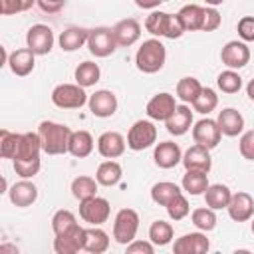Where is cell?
<instances>
[{"label":"cell","mask_w":254,"mask_h":254,"mask_svg":"<svg viewBox=\"0 0 254 254\" xmlns=\"http://www.w3.org/2000/svg\"><path fill=\"white\" fill-rule=\"evenodd\" d=\"M40 141H42V151L48 155H64L69 149V137H71V129L64 123H56V121H42L38 125Z\"/></svg>","instance_id":"obj_1"},{"label":"cell","mask_w":254,"mask_h":254,"mask_svg":"<svg viewBox=\"0 0 254 254\" xmlns=\"http://www.w3.org/2000/svg\"><path fill=\"white\" fill-rule=\"evenodd\" d=\"M165 60H167V50L163 42L157 38L145 40L135 54V65L143 73H157L159 69H163Z\"/></svg>","instance_id":"obj_2"},{"label":"cell","mask_w":254,"mask_h":254,"mask_svg":"<svg viewBox=\"0 0 254 254\" xmlns=\"http://www.w3.org/2000/svg\"><path fill=\"white\" fill-rule=\"evenodd\" d=\"M145 30L153 36H159V38H169V40H177L185 34L177 14H169V12H163V10H155L147 16L145 20Z\"/></svg>","instance_id":"obj_3"},{"label":"cell","mask_w":254,"mask_h":254,"mask_svg":"<svg viewBox=\"0 0 254 254\" xmlns=\"http://www.w3.org/2000/svg\"><path fill=\"white\" fill-rule=\"evenodd\" d=\"M89 101L83 87L77 83H60L52 91V103L60 109H81Z\"/></svg>","instance_id":"obj_4"},{"label":"cell","mask_w":254,"mask_h":254,"mask_svg":"<svg viewBox=\"0 0 254 254\" xmlns=\"http://www.w3.org/2000/svg\"><path fill=\"white\" fill-rule=\"evenodd\" d=\"M139 230V214L133 208H121L113 220V238L119 244H131Z\"/></svg>","instance_id":"obj_5"},{"label":"cell","mask_w":254,"mask_h":254,"mask_svg":"<svg viewBox=\"0 0 254 254\" xmlns=\"http://www.w3.org/2000/svg\"><path fill=\"white\" fill-rule=\"evenodd\" d=\"M155 141H157V127L153 125V121L147 119L135 121L127 133V147L131 151L149 149L151 145H155Z\"/></svg>","instance_id":"obj_6"},{"label":"cell","mask_w":254,"mask_h":254,"mask_svg":"<svg viewBox=\"0 0 254 254\" xmlns=\"http://www.w3.org/2000/svg\"><path fill=\"white\" fill-rule=\"evenodd\" d=\"M111 214V204L103 196H93L79 202V218L89 226H101Z\"/></svg>","instance_id":"obj_7"},{"label":"cell","mask_w":254,"mask_h":254,"mask_svg":"<svg viewBox=\"0 0 254 254\" xmlns=\"http://www.w3.org/2000/svg\"><path fill=\"white\" fill-rule=\"evenodd\" d=\"M87 48H89V52L95 58H107V56H111L119 48L117 42H115V36H113V28L99 26V28L89 30Z\"/></svg>","instance_id":"obj_8"},{"label":"cell","mask_w":254,"mask_h":254,"mask_svg":"<svg viewBox=\"0 0 254 254\" xmlns=\"http://www.w3.org/2000/svg\"><path fill=\"white\" fill-rule=\"evenodd\" d=\"M26 48L32 50L36 56H46L54 48V32L46 24H34L28 28L26 34Z\"/></svg>","instance_id":"obj_9"},{"label":"cell","mask_w":254,"mask_h":254,"mask_svg":"<svg viewBox=\"0 0 254 254\" xmlns=\"http://www.w3.org/2000/svg\"><path fill=\"white\" fill-rule=\"evenodd\" d=\"M220 137H222V133H220L218 123H216L214 119L202 117V119L196 121L194 127H192V141H194V145L204 147V149H208V151L214 149V147H218Z\"/></svg>","instance_id":"obj_10"},{"label":"cell","mask_w":254,"mask_h":254,"mask_svg":"<svg viewBox=\"0 0 254 254\" xmlns=\"http://www.w3.org/2000/svg\"><path fill=\"white\" fill-rule=\"evenodd\" d=\"M85 244V228L79 224L64 234H56L54 238V250L56 254H79Z\"/></svg>","instance_id":"obj_11"},{"label":"cell","mask_w":254,"mask_h":254,"mask_svg":"<svg viewBox=\"0 0 254 254\" xmlns=\"http://www.w3.org/2000/svg\"><path fill=\"white\" fill-rule=\"evenodd\" d=\"M177 109V101H175V95L167 93V91H161L157 95H153L149 101H147V115L149 119L153 121H167Z\"/></svg>","instance_id":"obj_12"},{"label":"cell","mask_w":254,"mask_h":254,"mask_svg":"<svg viewBox=\"0 0 254 254\" xmlns=\"http://www.w3.org/2000/svg\"><path fill=\"white\" fill-rule=\"evenodd\" d=\"M210 242L204 232H189L173 242V254H206Z\"/></svg>","instance_id":"obj_13"},{"label":"cell","mask_w":254,"mask_h":254,"mask_svg":"<svg viewBox=\"0 0 254 254\" xmlns=\"http://www.w3.org/2000/svg\"><path fill=\"white\" fill-rule=\"evenodd\" d=\"M220 60L228 69H240L250 62V48L244 42L232 40L228 44H224L222 52H220Z\"/></svg>","instance_id":"obj_14"},{"label":"cell","mask_w":254,"mask_h":254,"mask_svg":"<svg viewBox=\"0 0 254 254\" xmlns=\"http://www.w3.org/2000/svg\"><path fill=\"white\" fill-rule=\"evenodd\" d=\"M87 105H89L91 115L105 119V117H111L117 111V97L109 89H99V91H95V93L89 95Z\"/></svg>","instance_id":"obj_15"},{"label":"cell","mask_w":254,"mask_h":254,"mask_svg":"<svg viewBox=\"0 0 254 254\" xmlns=\"http://www.w3.org/2000/svg\"><path fill=\"white\" fill-rule=\"evenodd\" d=\"M125 147H127V141L121 133L117 131H105L99 135L97 139V151L101 157H105L107 161H113L117 157H121L125 153Z\"/></svg>","instance_id":"obj_16"},{"label":"cell","mask_w":254,"mask_h":254,"mask_svg":"<svg viewBox=\"0 0 254 254\" xmlns=\"http://www.w3.org/2000/svg\"><path fill=\"white\" fill-rule=\"evenodd\" d=\"M228 216L236 222H246L252 218L254 214V198L244 192V190H238V192H232V198H230V204H228Z\"/></svg>","instance_id":"obj_17"},{"label":"cell","mask_w":254,"mask_h":254,"mask_svg":"<svg viewBox=\"0 0 254 254\" xmlns=\"http://www.w3.org/2000/svg\"><path fill=\"white\" fill-rule=\"evenodd\" d=\"M153 159H155L157 167L173 169V167H177L183 161V151L173 141H161V143H157V147L153 151Z\"/></svg>","instance_id":"obj_18"},{"label":"cell","mask_w":254,"mask_h":254,"mask_svg":"<svg viewBox=\"0 0 254 254\" xmlns=\"http://www.w3.org/2000/svg\"><path fill=\"white\" fill-rule=\"evenodd\" d=\"M216 123H218L220 133L226 137H236V135H242V131H244V117L234 107H224L218 113Z\"/></svg>","instance_id":"obj_19"},{"label":"cell","mask_w":254,"mask_h":254,"mask_svg":"<svg viewBox=\"0 0 254 254\" xmlns=\"http://www.w3.org/2000/svg\"><path fill=\"white\" fill-rule=\"evenodd\" d=\"M187 171H202V173H208L212 169V159H210V151L204 149V147H198V145H192L189 147L185 153H183V161Z\"/></svg>","instance_id":"obj_20"},{"label":"cell","mask_w":254,"mask_h":254,"mask_svg":"<svg viewBox=\"0 0 254 254\" xmlns=\"http://www.w3.org/2000/svg\"><path fill=\"white\" fill-rule=\"evenodd\" d=\"M113 36H115L117 46L129 48V46H133V44L141 38V24H139L135 18L119 20V22L113 26Z\"/></svg>","instance_id":"obj_21"},{"label":"cell","mask_w":254,"mask_h":254,"mask_svg":"<svg viewBox=\"0 0 254 254\" xmlns=\"http://www.w3.org/2000/svg\"><path fill=\"white\" fill-rule=\"evenodd\" d=\"M8 196H10V202L14 206L26 208V206H32L36 202V198H38V187L32 181H18L8 190Z\"/></svg>","instance_id":"obj_22"},{"label":"cell","mask_w":254,"mask_h":254,"mask_svg":"<svg viewBox=\"0 0 254 254\" xmlns=\"http://www.w3.org/2000/svg\"><path fill=\"white\" fill-rule=\"evenodd\" d=\"M36 65V54L28 48H20V50H14L8 58V67L12 69L14 75L18 77H24L28 73H32Z\"/></svg>","instance_id":"obj_23"},{"label":"cell","mask_w":254,"mask_h":254,"mask_svg":"<svg viewBox=\"0 0 254 254\" xmlns=\"http://www.w3.org/2000/svg\"><path fill=\"white\" fill-rule=\"evenodd\" d=\"M190 125H192V111H190V107L185 105V103H183V105H177L175 113L165 121L167 131H169L171 135H175V137L185 135V133L190 129Z\"/></svg>","instance_id":"obj_24"},{"label":"cell","mask_w":254,"mask_h":254,"mask_svg":"<svg viewBox=\"0 0 254 254\" xmlns=\"http://www.w3.org/2000/svg\"><path fill=\"white\" fill-rule=\"evenodd\" d=\"M177 18L183 26L185 32H194V30H202V22H204V6L198 4H187L177 12Z\"/></svg>","instance_id":"obj_25"},{"label":"cell","mask_w":254,"mask_h":254,"mask_svg":"<svg viewBox=\"0 0 254 254\" xmlns=\"http://www.w3.org/2000/svg\"><path fill=\"white\" fill-rule=\"evenodd\" d=\"M42 153V141L38 133H22L14 161H36Z\"/></svg>","instance_id":"obj_26"},{"label":"cell","mask_w":254,"mask_h":254,"mask_svg":"<svg viewBox=\"0 0 254 254\" xmlns=\"http://www.w3.org/2000/svg\"><path fill=\"white\" fill-rule=\"evenodd\" d=\"M87 38H89V30L79 28V26H71V28H65L60 34L58 42H60V48L64 52H75L83 44H87Z\"/></svg>","instance_id":"obj_27"},{"label":"cell","mask_w":254,"mask_h":254,"mask_svg":"<svg viewBox=\"0 0 254 254\" xmlns=\"http://www.w3.org/2000/svg\"><path fill=\"white\" fill-rule=\"evenodd\" d=\"M181 187H183L185 192H189V194H192V196L204 194L206 189L210 187V183H208V173H202V171H187V173L183 175Z\"/></svg>","instance_id":"obj_28"},{"label":"cell","mask_w":254,"mask_h":254,"mask_svg":"<svg viewBox=\"0 0 254 254\" xmlns=\"http://www.w3.org/2000/svg\"><path fill=\"white\" fill-rule=\"evenodd\" d=\"M230 198H232V190L226 187V185H210L204 192V202L208 208L212 210H220V208H228L230 204Z\"/></svg>","instance_id":"obj_29"},{"label":"cell","mask_w":254,"mask_h":254,"mask_svg":"<svg viewBox=\"0 0 254 254\" xmlns=\"http://www.w3.org/2000/svg\"><path fill=\"white\" fill-rule=\"evenodd\" d=\"M93 151V137L89 131H73L71 137H69V149L67 153L77 157V159H83V157H89Z\"/></svg>","instance_id":"obj_30"},{"label":"cell","mask_w":254,"mask_h":254,"mask_svg":"<svg viewBox=\"0 0 254 254\" xmlns=\"http://www.w3.org/2000/svg\"><path fill=\"white\" fill-rule=\"evenodd\" d=\"M109 248V234L101 230L99 226H89L85 228V244L83 250L89 254H103Z\"/></svg>","instance_id":"obj_31"},{"label":"cell","mask_w":254,"mask_h":254,"mask_svg":"<svg viewBox=\"0 0 254 254\" xmlns=\"http://www.w3.org/2000/svg\"><path fill=\"white\" fill-rule=\"evenodd\" d=\"M123 177V169L117 161H103L97 171H95V181L97 185H103V187H113L121 181Z\"/></svg>","instance_id":"obj_32"},{"label":"cell","mask_w":254,"mask_h":254,"mask_svg":"<svg viewBox=\"0 0 254 254\" xmlns=\"http://www.w3.org/2000/svg\"><path fill=\"white\" fill-rule=\"evenodd\" d=\"M73 77H75V83L85 89V87H91V85H95V83L99 81L101 69H99V65H97L95 62H81V64L75 67Z\"/></svg>","instance_id":"obj_33"},{"label":"cell","mask_w":254,"mask_h":254,"mask_svg":"<svg viewBox=\"0 0 254 254\" xmlns=\"http://www.w3.org/2000/svg\"><path fill=\"white\" fill-rule=\"evenodd\" d=\"M183 190L179 185L171 183V181H161V183H155L151 187V198L155 204L159 206H167L175 196H179Z\"/></svg>","instance_id":"obj_34"},{"label":"cell","mask_w":254,"mask_h":254,"mask_svg":"<svg viewBox=\"0 0 254 254\" xmlns=\"http://www.w3.org/2000/svg\"><path fill=\"white\" fill-rule=\"evenodd\" d=\"M71 194H73L79 202L97 196V181H95L93 177H87V175L75 177V179L71 181Z\"/></svg>","instance_id":"obj_35"},{"label":"cell","mask_w":254,"mask_h":254,"mask_svg":"<svg viewBox=\"0 0 254 254\" xmlns=\"http://www.w3.org/2000/svg\"><path fill=\"white\" fill-rule=\"evenodd\" d=\"M200 91H202V85H200V81L196 79V77H190V75H187V77H181L179 79V83H177V97L187 105V103H194V99L200 95Z\"/></svg>","instance_id":"obj_36"},{"label":"cell","mask_w":254,"mask_h":254,"mask_svg":"<svg viewBox=\"0 0 254 254\" xmlns=\"http://www.w3.org/2000/svg\"><path fill=\"white\" fill-rule=\"evenodd\" d=\"M173 226L165 220H155L149 226V242L155 246H167L173 240Z\"/></svg>","instance_id":"obj_37"},{"label":"cell","mask_w":254,"mask_h":254,"mask_svg":"<svg viewBox=\"0 0 254 254\" xmlns=\"http://www.w3.org/2000/svg\"><path fill=\"white\" fill-rule=\"evenodd\" d=\"M190 220H192V224H194L200 232H210V230H214V226H216V214H214V210L208 208V206L194 208L192 214H190Z\"/></svg>","instance_id":"obj_38"},{"label":"cell","mask_w":254,"mask_h":254,"mask_svg":"<svg viewBox=\"0 0 254 254\" xmlns=\"http://www.w3.org/2000/svg\"><path fill=\"white\" fill-rule=\"evenodd\" d=\"M216 105H218V95H216V91L210 89V87H202L200 95H198V97L194 99V103H192V109H194L196 113H200V115H208L210 111L216 109Z\"/></svg>","instance_id":"obj_39"},{"label":"cell","mask_w":254,"mask_h":254,"mask_svg":"<svg viewBox=\"0 0 254 254\" xmlns=\"http://www.w3.org/2000/svg\"><path fill=\"white\" fill-rule=\"evenodd\" d=\"M20 135L22 133H12L8 129L0 131V155L2 159H16L18 153V145H20Z\"/></svg>","instance_id":"obj_40"},{"label":"cell","mask_w":254,"mask_h":254,"mask_svg":"<svg viewBox=\"0 0 254 254\" xmlns=\"http://www.w3.org/2000/svg\"><path fill=\"white\" fill-rule=\"evenodd\" d=\"M216 85H218V89L224 91V93H238L240 87H242V77H240V73L234 71V69H224L222 73H218Z\"/></svg>","instance_id":"obj_41"},{"label":"cell","mask_w":254,"mask_h":254,"mask_svg":"<svg viewBox=\"0 0 254 254\" xmlns=\"http://www.w3.org/2000/svg\"><path fill=\"white\" fill-rule=\"evenodd\" d=\"M75 226H77V220H75V214L71 210L62 208L52 216V230L56 234H64V232H67V230H71Z\"/></svg>","instance_id":"obj_42"},{"label":"cell","mask_w":254,"mask_h":254,"mask_svg":"<svg viewBox=\"0 0 254 254\" xmlns=\"http://www.w3.org/2000/svg\"><path fill=\"white\" fill-rule=\"evenodd\" d=\"M165 208H167V214H169L171 220H183V218L189 214V210H190L189 200H187V196H185L183 192H181L179 196H175Z\"/></svg>","instance_id":"obj_43"},{"label":"cell","mask_w":254,"mask_h":254,"mask_svg":"<svg viewBox=\"0 0 254 254\" xmlns=\"http://www.w3.org/2000/svg\"><path fill=\"white\" fill-rule=\"evenodd\" d=\"M40 167H42L40 159H36V161H14V171L22 181H28V179L36 177Z\"/></svg>","instance_id":"obj_44"},{"label":"cell","mask_w":254,"mask_h":254,"mask_svg":"<svg viewBox=\"0 0 254 254\" xmlns=\"http://www.w3.org/2000/svg\"><path fill=\"white\" fill-rule=\"evenodd\" d=\"M238 151L244 159L248 161H254V129L250 131H244L240 135V141H238Z\"/></svg>","instance_id":"obj_45"},{"label":"cell","mask_w":254,"mask_h":254,"mask_svg":"<svg viewBox=\"0 0 254 254\" xmlns=\"http://www.w3.org/2000/svg\"><path fill=\"white\" fill-rule=\"evenodd\" d=\"M222 22V16L216 8L212 6H204V22H202V32H212L220 26Z\"/></svg>","instance_id":"obj_46"},{"label":"cell","mask_w":254,"mask_h":254,"mask_svg":"<svg viewBox=\"0 0 254 254\" xmlns=\"http://www.w3.org/2000/svg\"><path fill=\"white\" fill-rule=\"evenodd\" d=\"M238 36L242 38V42H254V16H244L238 20Z\"/></svg>","instance_id":"obj_47"},{"label":"cell","mask_w":254,"mask_h":254,"mask_svg":"<svg viewBox=\"0 0 254 254\" xmlns=\"http://www.w3.org/2000/svg\"><path fill=\"white\" fill-rule=\"evenodd\" d=\"M32 6H34L32 0H28V2H10V0H2V2H0V12H2L4 16H8V14H16V12L28 10V8H32Z\"/></svg>","instance_id":"obj_48"},{"label":"cell","mask_w":254,"mask_h":254,"mask_svg":"<svg viewBox=\"0 0 254 254\" xmlns=\"http://www.w3.org/2000/svg\"><path fill=\"white\" fill-rule=\"evenodd\" d=\"M125 254H155V248L149 240H133L131 244H127Z\"/></svg>","instance_id":"obj_49"},{"label":"cell","mask_w":254,"mask_h":254,"mask_svg":"<svg viewBox=\"0 0 254 254\" xmlns=\"http://www.w3.org/2000/svg\"><path fill=\"white\" fill-rule=\"evenodd\" d=\"M38 6H40V10H42V12H48V14H56V12H60V10L64 8V2H62V0H60V2L40 0V2H38Z\"/></svg>","instance_id":"obj_50"},{"label":"cell","mask_w":254,"mask_h":254,"mask_svg":"<svg viewBox=\"0 0 254 254\" xmlns=\"http://www.w3.org/2000/svg\"><path fill=\"white\" fill-rule=\"evenodd\" d=\"M0 254H20V250L12 242H2L0 244Z\"/></svg>","instance_id":"obj_51"},{"label":"cell","mask_w":254,"mask_h":254,"mask_svg":"<svg viewBox=\"0 0 254 254\" xmlns=\"http://www.w3.org/2000/svg\"><path fill=\"white\" fill-rule=\"evenodd\" d=\"M246 93H248V97L254 101V77L248 81V85H246Z\"/></svg>","instance_id":"obj_52"},{"label":"cell","mask_w":254,"mask_h":254,"mask_svg":"<svg viewBox=\"0 0 254 254\" xmlns=\"http://www.w3.org/2000/svg\"><path fill=\"white\" fill-rule=\"evenodd\" d=\"M232 254H254V252H250V250H246V248H238V250H234Z\"/></svg>","instance_id":"obj_53"},{"label":"cell","mask_w":254,"mask_h":254,"mask_svg":"<svg viewBox=\"0 0 254 254\" xmlns=\"http://www.w3.org/2000/svg\"><path fill=\"white\" fill-rule=\"evenodd\" d=\"M250 230H252V234H254V218H252V222H250Z\"/></svg>","instance_id":"obj_54"}]
</instances>
